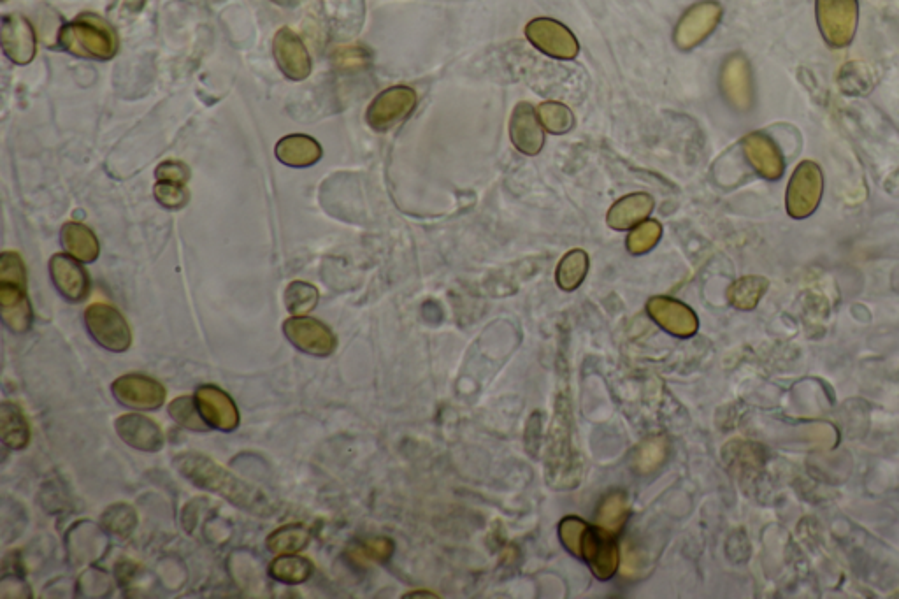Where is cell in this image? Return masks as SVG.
I'll return each mask as SVG.
<instances>
[{
    "label": "cell",
    "instance_id": "1",
    "mask_svg": "<svg viewBox=\"0 0 899 599\" xmlns=\"http://www.w3.org/2000/svg\"><path fill=\"white\" fill-rule=\"evenodd\" d=\"M174 468L181 477L202 491L215 492L231 505L257 517L273 515L276 506L259 487L236 477L215 459L201 452H183L174 457Z\"/></svg>",
    "mask_w": 899,
    "mask_h": 599
},
{
    "label": "cell",
    "instance_id": "2",
    "mask_svg": "<svg viewBox=\"0 0 899 599\" xmlns=\"http://www.w3.org/2000/svg\"><path fill=\"white\" fill-rule=\"evenodd\" d=\"M58 41L71 55L90 60H109L118 50L115 30L95 15H81L64 25Z\"/></svg>",
    "mask_w": 899,
    "mask_h": 599
},
{
    "label": "cell",
    "instance_id": "3",
    "mask_svg": "<svg viewBox=\"0 0 899 599\" xmlns=\"http://www.w3.org/2000/svg\"><path fill=\"white\" fill-rule=\"evenodd\" d=\"M815 11L820 34L831 48H845L854 41L859 22L857 0H817Z\"/></svg>",
    "mask_w": 899,
    "mask_h": 599
},
{
    "label": "cell",
    "instance_id": "4",
    "mask_svg": "<svg viewBox=\"0 0 899 599\" xmlns=\"http://www.w3.org/2000/svg\"><path fill=\"white\" fill-rule=\"evenodd\" d=\"M85 325L90 336L109 352L122 354L129 350L132 332L127 320L115 306L108 303L90 304L85 311Z\"/></svg>",
    "mask_w": 899,
    "mask_h": 599
},
{
    "label": "cell",
    "instance_id": "5",
    "mask_svg": "<svg viewBox=\"0 0 899 599\" xmlns=\"http://www.w3.org/2000/svg\"><path fill=\"white\" fill-rule=\"evenodd\" d=\"M824 192V176L820 167L812 160H803L792 174L785 206L794 218H806L817 210Z\"/></svg>",
    "mask_w": 899,
    "mask_h": 599
},
{
    "label": "cell",
    "instance_id": "6",
    "mask_svg": "<svg viewBox=\"0 0 899 599\" xmlns=\"http://www.w3.org/2000/svg\"><path fill=\"white\" fill-rule=\"evenodd\" d=\"M417 108V94L410 87H390L376 95L366 111V120L376 132H387L403 123Z\"/></svg>",
    "mask_w": 899,
    "mask_h": 599
},
{
    "label": "cell",
    "instance_id": "7",
    "mask_svg": "<svg viewBox=\"0 0 899 599\" xmlns=\"http://www.w3.org/2000/svg\"><path fill=\"white\" fill-rule=\"evenodd\" d=\"M283 332H285V338L303 354L327 357L338 347V340H336L334 332L317 318L306 317V315L290 317L283 324Z\"/></svg>",
    "mask_w": 899,
    "mask_h": 599
},
{
    "label": "cell",
    "instance_id": "8",
    "mask_svg": "<svg viewBox=\"0 0 899 599\" xmlns=\"http://www.w3.org/2000/svg\"><path fill=\"white\" fill-rule=\"evenodd\" d=\"M111 392L118 403L137 410V412L159 410L166 401L164 385L150 376L139 375V373L120 376L111 385Z\"/></svg>",
    "mask_w": 899,
    "mask_h": 599
},
{
    "label": "cell",
    "instance_id": "9",
    "mask_svg": "<svg viewBox=\"0 0 899 599\" xmlns=\"http://www.w3.org/2000/svg\"><path fill=\"white\" fill-rule=\"evenodd\" d=\"M195 401L209 427L223 433L238 429L241 415L234 399L225 390L216 385H201L195 390Z\"/></svg>",
    "mask_w": 899,
    "mask_h": 599
},
{
    "label": "cell",
    "instance_id": "10",
    "mask_svg": "<svg viewBox=\"0 0 899 599\" xmlns=\"http://www.w3.org/2000/svg\"><path fill=\"white\" fill-rule=\"evenodd\" d=\"M575 450L571 443V422H569L568 406L559 401V408L554 417V426L550 434L548 447V471L550 478L568 477L575 466Z\"/></svg>",
    "mask_w": 899,
    "mask_h": 599
},
{
    "label": "cell",
    "instance_id": "11",
    "mask_svg": "<svg viewBox=\"0 0 899 599\" xmlns=\"http://www.w3.org/2000/svg\"><path fill=\"white\" fill-rule=\"evenodd\" d=\"M50 276L55 289L67 301L80 303L88 296L90 280L87 271L81 266L80 260L74 259L69 253H57L51 257Z\"/></svg>",
    "mask_w": 899,
    "mask_h": 599
},
{
    "label": "cell",
    "instance_id": "12",
    "mask_svg": "<svg viewBox=\"0 0 899 599\" xmlns=\"http://www.w3.org/2000/svg\"><path fill=\"white\" fill-rule=\"evenodd\" d=\"M274 58L288 80L303 81L311 74L310 53L290 29L278 30L273 43Z\"/></svg>",
    "mask_w": 899,
    "mask_h": 599
},
{
    "label": "cell",
    "instance_id": "13",
    "mask_svg": "<svg viewBox=\"0 0 899 599\" xmlns=\"http://www.w3.org/2000/svg\"><path fill=\"white\" fill-rule=\"evenodd\" d=\"M650 317L661 325L664 331H668L678 338H689L698 331V317L694 311L671 297H652L647 304Z\"/></svg>",
    "mask_w": 899,
    "mask_h": 599
},
{
    "label": "cell",
    "instance_id": "14",
    "mask_svg": "<svg viewBox=\"0 0 899 599\" xmlns=\"http://www.w3.org/2000/svg\"><path fill=\"white\" fill-rule=\"evenodd\" d=\"M582 557L599 580H608L619 568V547L603 529H590L583 536Z\"/></svg>",
    "mask_w": 899,
    "mask_h": 599
},
{
    "label": "cell",
    "instance_id": "15",
    "mask_svg": "<svg viewBox=\"0 0 899 599\" xmlns=\"http://www.w3.org/2000/svg\"><path fill=\"white\" fill-rule=\"evenodd\" d=\"M540 118L529 102H518L510 120V138L513 146L524 155H538L545 143Z\"/></svg>",
    "mask_w": 899,
    "mask_h": 599
},
{
    "label": "cell",
    "instance_id": "16",
    "mask_svg": "<svg viewBox=\"0 0 899 599\" xmlns=\"http://www.w3.org/2000/svg\"><path fill=\"white\" fill-rule=\"evenodd\" d=\"M743 153L748 164L756 169L766 180H780L784 176V155L778 150L775 141L763 132H752L743 139Z\"/></svg>",
    "mask_w": 899,
    "mask_h": 599
},
{
    "label": "cell",
    "instance_id": "17",
    "mask_svg": "<svg viewBox=\"0 0 899 599\" xmlns=\"http://www.w3.org/2000/svg\"><path fill=\"white\" fill-rule=\"evenodd\" d=\"M115 431L123 443L141 452H159L164 447L162 429L152 419L139 413H127L118 417Z\"/></svg>",
    "mask_w": 899,
    "mask_h": 599
},
{
    "label": "cell",
    "instance_id": "18",
    "mask_svg": "<svg viewBox=\"0 0 899 599\" xmlns=\"http://www.w3.org/2000/svg\"><path fill=\"white\" fill-rule=\"evenodd\" d=\"M2 50L15 64L25 65L36 57V32L29 20L20 15L4 16Z\"/></svg>",
    "mask_w": 899,
    "mask_h": 599
},
{
    "label": "cell",
    "instance_id": "19",
    "mask_svg": "<svg viewBox=\"0 0 899 599\" xmlns=\"http://www.w3.org/2000/svg\"><path fill=\"white\" fill-rule=\"evenodd\" d=\"M720 87L722 94L726 97V101L738 111H747L754 101V90H752V78H750V69H748L747 60L741 55L727 58L722 76H720Z\"/></svg>",
    "mask_w": 899,
    "mask_h": 599
},
{
    "label": "cell",
    "instance_id": "20",
    "mask_svg": "<svg viewBox=\"0 0 899 599\" xmlns=\"http://www.w3.org/2000/svg\"><path fill=\"white\" fill-rule=\"evenodd\" d=\"M527 36L550 57L569 60L578 53V44L568 29L552 20H536L527 27Z\"/></svg>",
    "mask_w": 899,
    "mask_h": 599
},
{
    "label": "cell",
    "instance_id": "21",
    "mask_svg": "<svg viewBox=\"0 0 899 599\" xmlns=\"http://www.w3.org/2000/svg\"><path fill=\"white\" fill-rule=\"evenodd\" d=\"M0 315L9 331L25 334L32 327V306H30L27 289L0 283Z\"/></svg>",
    "mask_w": 899,
    "mask_h": 599
},
{
    "label": "cell",
    "instance_id": "22",
    "mask_svg": "<svg viewBox=\"0 0 899 599\" xmlns=\"http://www.w3.org/2000/svg\"><path fill=\"white\" fill-rule=\"evenodd\" d=\"M720 20V6L715 2H705L692 8L677 30V43L680 48H692L701 43L706 36L712 34Z\"/></svg>",
    "mask_w": 899,
    "mask_h": 599
},
{
    "label": "cell",
    "instance_id": "23",
    "mask_svg": "<svg viewBox=\"0 0 899 599\" xmlns=\"http://www.w3.org/2000/svg\"><path fill=\"white\" fill-rule=\"evenodd\" d=\"M654 210V199L648 194H631L619 199L608 211L606 222L615 231H626L645 222Z\"/></svg>",
    "mask_w": 899,
    "mask_h": 599
},
{
    "label": "cell",
    "instance_id": "24",
    "mask_svg": "<svg viewBox=\"0 0 899 599\" xmlns=\"http://www.w3.org/2000/svg\"><path fill=\"white\" fill-rule=\"evenodd\" d=\"M276 157L288 167L315 166L322 159V146L315 139L303 134H292L278 141Z\"/></svg>",
    "mask_w": 899,
    "mask_h": 599
},
{
    "label": "cell",
    "instance_id": "25",
    "mask_svg": "<svg viewBox=\"0 0 899 599\" xmlns=\"http://www.w3.org/2000/svg\"><path fill=\"white\" fill-rule=\"evenodd\" d=\"M0 438L9 450H23L30 443L29 420L13 401L0 405Z\"/></svg>",
    "mask_w": 899,
    "mask_h": 599
},
{
    "label": "cell",
    "instance_id": "26",
    "mask_svg": "<svg viewBox=\"0 0 899 599\" xmlns=\"http://www.w3.org/2000/svg\"><path fill=\"white\" fill-rule=\"evenodd\" d=\"M60 241H62L65 252L85 264L95 262L101 253V245H99V239L95 236L94 231L80 222L65 224L60 232Z\"/></svg>",
    "mask_w": 899,
    "mask_h": 599
},
{
    "label": "cell",
    "instance_id": "27",
    "mask_svg": "<svg viewBox=\"0 0 899 599\" xmlns=\"http://www.w3.org/2000/svg\"><path fill=\"white\" fill-rule=\"evenodd\" d=\"M269 575L281 584H304L313 575V564L297 554H280L269 566Z\"/></svg>",
    "mask_w": 899,
    "mask_h": 599
},
{
    "label": "cell",
    "instance_id": "28",
    "mask_svg": "<svg viewBox=\"0 0 899 599\" xmlns=\"http://www.w3.org/2000/svg\"><path fill=\"white\" fill-rule=\"evenodd\" d=\"M311 542V533L308 527L301 524H287L273 531L267 536L266 547L273 554H297L306 549Z\"/></svg>",
    "mask_w": 899,
    "mask_h": 599
},
{
    "label": "cell",
    "instance_id": "29",
    "mask_svg": "<svg viewBox=\"0 0 899 599\" xmlns=\"http://www.w3.org/2000/svg\"><path fill=\"white\" fill-rule=\"evenodd\" d=\"M627 515H629V501L626 494L613 492L603 499L597 510V526L608 535H615L626 524Z\"/></svg>",
    "mask_w": 899,
    "mask_h": 599
},
{
    "label": "cell",
    "instance_id": "30",
    "mask_svg": "<svg viewBox=\"0 0 899 599\" xmlns=\"http://www.w3.org/2000/svg\"><path fill=\"white\" fill-rule=\"evenodd\" d=\"M101 526L106 533L115 538L125 540L129 538L137 526L136 510L125 503L111 505L106 508V512L101 515Z\"/></svg>",
    "mask_w": 899,
    "mask_h": 599
},
{
    "label": "cell",
    "instance_id": "31",
    "mask_svg": "<svg viewBox=\"0 0 899 599\" xmlns=\"http://www.w3.org/2000/svg\"><path fill=\"white\" fill-rule=\"evenodd\" d=\"M589 271V257L583 250L566 253L557 268V283L562 290H575L582 285Z\"/></svg>",
    "mask_w": 899,
    "mask_h": 599
},
{
    "label": "cell",
    "instance_id": "32",
    "mask_svg": "<svg viewBox=\"0 0 899 599\" xmlns=\"http://www.w3.org/2000/svg\"><path fill=\"white\" fill-rule=\"evenodd\" d=\"M766 289H768V282L764 278L747 276V278H741L738 282H734L727 292V296L734 308L752 310V308H756V304L759 303V299L763 297Z\"/></svg>",
    "mask_w": 899,
    "mask_h": 599
},
{
    "label": "cell",
    "instance_id": "33",
    "mask_svg": "<svg viewBox=\"0 0 899 599\" xmlns=\"http://www.w3.org/2000/svg\"><path fill=\"white\" fill-rule=\"evenodd\" d=\"M320 292L308 282H292L285 289V306L292 317H304L317 308Z\"/></svg>",
    "mask_w": 899,
    "mask_h": 599
},
{
    "label": "cell",
    "instance_id": "34",
    "mask_svg": "<svg viewBox=\"0 0 899 599\" xmlns=\"http://www.w3.org/2000/svg\"><path fill=\"white\" fill-rule=\"evenodd\" d=\"M167 410H169L171 419H173L178 426L190 429V431H199V433L211 429L208 422L202 417L201 410H199L197 401H195V396L176 397V399H173V401L169 403V408H167Z\"/></svg>",
    "mask_w": 899,
    "mask_h": 599
},
{
    "label": "cell",
    "instance_id": "35",
    "mask_svg": "<svg viewBox=\"0 0 899 599\" xmlns=\"http://www.w3.org/2000/svg\"><path fill=\"white\" fill-rule=\"evenodd\" d=\"M536 113H538L543 129L552 134H566L575 125L573 111L562 102H543Z\"/></svg>",
    "mask_w": 899,
    "mask_h": 599
},
{
    "label": "cell",
    "instance_id": "36",
    "mask_svg": "<svg viewBox=\"0 0 899 599\" xmlns=\"http://www.w3.org/2000/svg\"><path fill=\"white\" fill-rule=\"evenodd\" d=\"M662 236V227L655 220L641 222L634 227L633 232L627 238V250L633 255H643L650 252Z\"/></svg>",
    "mask_w": 899,
    "mask_h": 599
},
{
    "label": "cell",
    "instance_id": "37",
    "mask_svg": "<svg viewBox=\"0 0 899 599\" xmlns=\"http://www.w3.org/2000/svg\"><path fill=\"white\" fill-rule=\"evenodd\" d=\"M394 552V543L387 538H369L352 550L355 561L359 563H385Z\"/></svg>",
    "mask_w": 899,
    "mask_h": 599
},
{
    "label": "cell",
    "instance_id": "38",
    "mask_svg": "<svg viewBox=\"0 0 899 599\" xmlns=\"http://www.w3.org/2000/svg\"><path fill=\"white\" fill-rule=\"evenodd\" d=\"M666 454H668V441L664 440L662 436L645 441L641 445L640 450H638V457H636L638 470L643 471V473L657 470L661 466L662 461L666 459Z\"/></svg>",
    "mask_w": 899,
    "mask_h": 599
},
{
    "label": "cell",
    "instance_id": "39",
    "mask_svg": "<svg viewBox=\"0 0 899 599\" xmlns=\"http://www.w3.org/2000/svg\"><path fill=\"white\" fill-rule=\"evenodd\" d=\"M153 194H155V199L167 210H180L188 201L185 185L174 183V181H157Z\"/></svg>",
    "mask_w": 899,
    "mask_h": 599
},
{
    "label": "cell",
    "instance_id": "40",
    "mask_svg": "<svg viewBox=\"0 0 899 599\" xmlns=\"http://www.w3.org/2000/svg\"><path fill=\"white\" fill-rule=\"evenodd\" d=\"M589 531V526L583 520L576 517H568L561 522L559 526V536L564 547L573 554V556H582L583 536Z\"/></svg>",
    "mask_w": 899,
    "mask_h": 599
},
{
    "label": "cell",
    "instance_id": "41",
    "mask_svg": "<svg viewBox=\"0 0 899 599\" xmlns=\"http://www.w3.org/2000/svg\"><path fill=\"white\" fill-rule=\"evenodd\" d=\"M0 283H13L27 289V269L16 252H4L0 257Z\"/></svg>",
    "mask_w": 899,
    "mask_h": 599
},
{
    "label": "cell",
    "instance_id": "42",
    "mask_svg": "<svg viewBox=\"0 0 899 599\" xmlns=\"http://www.w3.org/2000/svg\"><path fill=\"white\" fill-rule=\"evenodd\" d=\"M155 176H157V181H174V183H183L185 185L188 178H190V171H188V167L183 162L167 160V162H162L157 167Z\"/></svg>",
    "mask_w": 899,
    "mask_h": 599
},
{
    "label": "cell",
    "instance_id": "43",
    "mask_svg": "<svg viewBox=\"0 0 899 599\" xmlns=\"http://www.w3.org/2000/svg\"><path fill=\"white\" fill-rule=\"evenodd\" d=\"M336 58H338L336 62L341 65L362 64V57L357 50H339Z\"/></svg>",
    "mask_w": 899,
    "mask_h": 599
}]
</instances>
